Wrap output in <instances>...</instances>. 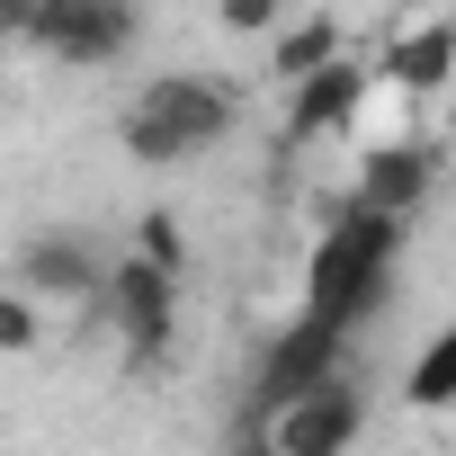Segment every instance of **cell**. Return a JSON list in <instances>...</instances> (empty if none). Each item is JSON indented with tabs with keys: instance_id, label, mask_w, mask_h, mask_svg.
I'll list each match as a JSON object with an SVG mask.
<instances>
[{
	"instance_id": "cell-1",
	"label": "cell",
	"mask_w": 456,
	"mask_h": 456,
	"mask_svg": "<svg viewBox=\"0 0 456 456\" xmlns=\"http://www.w3.org/2000/svg\"><path fill=\"white\" fill-rule=\"evenodd\" d=\"M411 242V215L376 206V197H340L331 224H322V242L305 260V305L314 314H340V322H367L385 296H394V260Z\"/></svg>"
},
{
	"instance_id": "cell-2",
	"label": "cell",
	"mask_w": 456,
	"mask_h": 456,
	"mask_svg": "<svg viewBox=\"0 0 456 456\" xmlns=\"http://www.w3.org/2000/svg\"><path fill=\"white\" fill-rule=\"evenodd\" d=\"M233 117H242V90H233V81L161 72V81L134 90V108L117 117V134H126V152H134L143 170H161V161H188V152L224 143V134H233Z\"/></svg>"
},
{
	"instance_id": "cell-3",
	"label": "cell",
	"mask_w": 456,
	"mask_h": 456,
	"mask_svg": "<svg viewBox=\"0 0 456 456\" xmlns=\"http://www.w3.org/2000/svg\"><path fill=\"white\" fill-rule=\"evenodd\" d=\"M349 331H358V322H340V314H314V305H305V314L260 349V376H251L260 420H269L278 403H296V394H314V385L349 376ZM260 420H251V438H260Z\"/></svg>"
},
{
	"instance_id": "cell-4",
	"label": "cell",
	"mask_w": 456,
	"mask_h": 456,
	"mask_svg": "<svg viewBox=\"0 0 456 456\" xmlns=\"http://www.w3.org/2000/svg\"><path fill=\"white\" fill-rule=\"evenodd\" d=\"M99 314H108V331L126 340V358H134V367H143V358H161V349H170V322H179V269H161L152 251L117 260V269H108V287H99Z\"/></svg>"
},
{
	"instance_id": "cell-5",
	"label": "cell",
	"mask_w": 456,
	"mask_h": 456,
	"mask_svg": "<svg viewBox=\"0 0 456 456\" xmlns=\"http://www.w3.org/2000/svg\"><path fill=\"white\" fill-rule=\"evenodd\" d=\"M143 37V10L134 0H45V19H37V54H54V63H72V72H99V63H117L126 45Z\"/></svg>"
},
{
	"instance_id": "cell-6",
	"label": "cell",
	"mask_w": 456,
	"mask_h": 456,
	"mask_svg": "<svg viewBox=\"0 0 456 456\" xmlns=\"http://www.w3.org/2000/svg\"><path fill=\"white\" fill-rule=\"evenodd\" d=\"M358 429H367V394H358L349 376H331V385L278 403V411L260 420V447H269V456H340Z\"/></svg>"
},
{
	"instance_id": "cell-7",
	"label": "cell",
	"mask_w": 456,
	"mask_h": 456,
	"mask_svg": "<svg viewBox=\"0 0 456 456\" xmlns=\"http://www.w3.org/2000/svg\"><path fill=\"white\" fill-rule=\"evenodd\" d=\"M358 99H367V63H349V54H331L322 72L287 81V143H322V134L358 126Z\"/></svg>"
},
{
	"instance_id": "cell-8",
	"label": "cell",
	"mask_w": 456,
	"mask_h": 456,
	"mask_svg": "<svg viewBox=\"0 0 456 456\" xmlns=\"http://www.w3.org/2000/svg\"><path fill=\"white\" fill-rule=\"evenodd\" d=\"M19 287H37L54 305H99L108 269H99V251L81 233H37V242H19Z\"/></svg>"
},
{
	"instance_id": "cell-9",
	"label": "cell",
	"mask_w": 456,
	"mask_h": 456,
	"mask_svg": "<svg viewBox=\"0 0 456 456\" xmlns=\"http://www.w3.org/2000/svg\"><path fill=\"white\" fill-rule=\"evenodd\" d=\"M429 188H438V152H420V143H376V152L358 161V197H376V206H394V215H420Z\"/></svg>"
},
{
	"instance_id": "cell-10",
	"label": "cell",
	"mask_w": 456,
	"mask_h": 456,
	"mask_svg": "<svg viewBox=\"0 0 456 456\" xmlns=\"http://www.w3.org/2000/svg\"><path fill=\"white\" fill-rule=\"evenodd\" d=\"M447 72H456V19H429V28H411V37L385 54V81L411 90V99L447 90Z\"/></svg>"
},
{
	"instance_id": "cell-11",
	"label": "cell",
	"mask_w": 456,
	"mask_h": 456,
	"mask_svg": "<svg viewBox=\"0 0 456 456\" xmlns=\"http://www.w3.org/2000/svg\"><path fill=\"white\" fill-rule=\"evenodd\" d=\"M331 54H340V19H296V28H278V37H269L278 81H305V72H322Z\"/></svg>"
},
{
	"instance_id": "cell-12",
	"label": "cell",
	"mask_w": 456,
	"mask_h": 456,
	"mask_svg": "<svg viewBox=\"0 0 456 456\" xmlns=\"http://www.w3.org/2000/svg\"><path fill=\"white\" fill-rule=\"evenodd\" d=\"M403 403H420V411H447L456 403V322L411 358V376H403Z\"/></svg>"
},
{
	"instance_id": "cell-13",
	"label": "cell",
	"mask_w": 456,
	"mask_h": 456,
	"mask_svg": "<svg viewBox=\"0 0 456 456\" xmlns=\"http://www.w3.org/2000/svg\"><path fill=\"white\" fill-rule=\"evenodd\" d=\"M215 19L233 37H278L287 28V0H215Z\"/></svg>"
},
{
	"instance_id": "cell-14",
	"label": "cell",
	"mask_w": 456,
	"mask_h": 456,
	"mask_svg": "<svg viewBox=\"0 0 456 456\" xmlns=\"http://www.w3.org/2000/svg\"><path fill=\"white\" fill-rule=\"evenodd\" d=\"M134 251H152L161 269H188V242H179V215H161V206H152V215L134 224Z\"/></svg>"
},
{
	"instance_id": "cell-15",
	"label": "cell",
	"mask_w": 456,
	"mask_h": 456,
	"mask_svg": "<svg viewBox=\"0 0 456 456\" xmlns=\"http://www.w3.org/2000/svg\"><path fill=\"white\" fill-rule=\"evenodd\" d=\"M0 349H37V287H19L0 305Z\"/></svg>"
},
{
	"instance_id": "cell-16",
	"label": "cell",
	"mask_w": 456,
	"mask_h": 456,
	"mask_svg": "<svg viewBox=\"0 0 456 456\" xmlns=\"http://www.w3.org/2000/svg\"><path fill=\"white\" fill-rule=\"evenodd\" d=\"M0 19H10V37L28 45V37H37V19H45V0H10V10H0Z\"/></svg>"
}]
</instances>
